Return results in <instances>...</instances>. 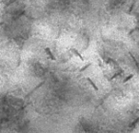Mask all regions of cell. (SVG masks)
<instances>
[{"instance_id":"6da1fadb","label":"cell","mask_w":139,"mask_h":133,"mask_svg":"<svg viewBox=\"0 0 139 133\" xmlns=\"http://www.w3.org/2000/svg\"><path fill=\"white\" fill-rule=\"evenodd\" d=\"M44 83H45V81H42L41 83H39V84H38V85H37L36 87L34 88V89H31V90H30V92H29V93H28V94L26 95V97H25V98H26V99H28V98H29V97H30V95H31V94H32V93L34 92V91L37 90V89H38L39 88H41V87H42V86L44 85Z\"/></svg>"},{"instance_id":"7a4b0ae2","label":"cell","mask_w":139,"mask_h":133,"mask_svg":"<svg viewBox=\"0 0 139 133\" xmlns=\"http://www.w3.org/2000/svg\"><path fill=\"white\" fill-rule=\"evenodd\" d=\"M45 51H46V54L48 55V58L49 59H51V60L53 61H55L56 60V58H55L54 54H53V52H52V50H51V48L47 47V48H45Z\"/></svg>"},{"instance_id":"3957f363","label":"cell","mask_w":139,"mask_h":133,"mask_svg":"<svg viewBox=\"0 0 139 133\" xmlns=\"http://www.w3.org/2000/svg\"><path fill=\"white\" fill-rule=\"evenodd\" d=\"M70 51H72L73 54L75 55V56H77V57H78V58H79V59H80L81 61H84V58H83V56L81 55V53L79 52V51L77 50V49H76V48H70Z\"/></svg>"},{"instance_id":"277c9868","label":"cell","mask_w":139,"mask_h":133,"mask_svg":"<svg viewBox=\"0 0 139 133\" xmlns=\"http://www.w3.org/2000/svg\"><path fill=\"white\" fill-rule=\"evenodd\" d=\"M91 66V63L90 62V63H88L87 65H85V66H83L82 67H79V68H77L78 69V72L79 73H82V72H84V71H86L90 66Z\"/></svg>"},{"instance_id":"5b68a950","label":"cell","mask_w":139,"mask_h":133,"mask_svg":"<svg viewBox=\"0 0 139 133\" xmlns=\"http://www.w3.org/2000/svg\"><path fill=\"white\" fill-rule=\"evenodd\" d=\"M86 80H87V81H88V82L91 84V86L92 87V89H94V90L98 91V87L95 85V83H94V82H93V81H92V80H91L90 77H86Z\"/></svg>"},{"instance_id":"8992f818","label":"cell","mask_w":139,"mask_h":133,"mask_svg":"<svg viewBox=\"0 0 139 133\" xmlns=\"http://www.w3.org/2000/svg\"><path fill=\"white\" fill-rule=\"evenodd\" d=\"M133 77H134V74H133V73H131V74H129L127 77H126V78L123 80V84H126V83H128V82H129V81H130L131 79H133Z\"/></svg>"},{"instance_id":"52a82bcc","label":"cell","mask_w":139,"mask_h":133,"mask_svg":"<svg viewBox=\"0 0 139 133\" xmlns=\"http://www.w3.org/2000/svg\"><path fill=\"white\" fill-rule=\"evenodd\" d=\"M135 3H136V0H133V4H132V6H131V8H130V10L127 12L128 14H132V12H133V8H134V5H135Z\"/></svg>"}]
</instances>
